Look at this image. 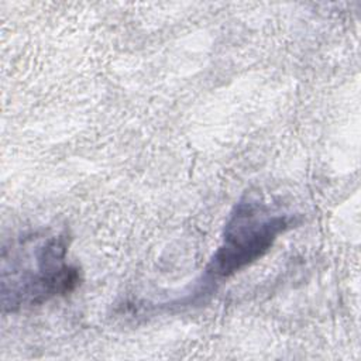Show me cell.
Instances as JSON below:
<instances>
[{
    "label": "cell",
    "mask_w": 361,
    "mask_h": 361,
    "mask_svg": "<svg viewBox=\"0 0 361 361\" xmlns=\"http://www.w3.org/2000/svg\"><path fill=\"white\" fill-rule=\"evenodd\" d=\"M65 235L24 237L3 250L1 303L4 312H17L63 296L80 283L79 267L69 264Z\"/></svg>",
    "instance_id": "6da1fadb"
},
{
    "label": "cell",
    "mask_w": 361,
    "mask_h": 361,
    "mask_svg": "<svg viewBox=\"0 0 361 361\" xmlns=\"http://www.w3.org/2000/svg\"><path fill=\"white\" fill-rule=\"evenodd\" d=\"M295 214L276 212L265 203L245 197L235 203L224 226L221 244L189 295L171 303L192 306L213 295L217 285L264 257L278 238L298 223Z\"/></svg>",
    "instance_id": "7a4b0ae2"
}]
</instances>
